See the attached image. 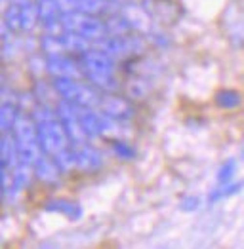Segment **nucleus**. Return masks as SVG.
I'll return each mask as SVG.
<instances>
[{
  "label": "nucleus",
  "mask_w": 244,
  "mask_h": 249,
  "mask_svg": "<svg viewBox=\"0 0 244 249\" xmlns=\"http://www.w3.org/2000/svg\"><path fill=\"white\" fill-rule=\"evenodd\" d=\"M14 139L21 160H25L27 164H37L41 156L39 127H35L29 118H18L14 124Z\"/></svg>",
  "instance_id": "nucleus-1"
},
{
  "label": "nucleus",
  "mask_w": 244,
  "mask_h": 249,
  "mask_svg": "<svg viewBox=\"0 0 244 249\" xmlns=\"http://www.w3.org/2000/svg\"><path fill=\"white\" fill-rule=\"evenodd\" d=\"M39 139L46 154L58 158L63 152H67V143L71 137L61 120L58 122L56 118H46L39 124Z\"/></svg>",
  "instance_id": "nucleus-2"
},
{
  "label": "nucleus",
  "mask_w": 244,
  "mask_h": 249,
  "mask_svg": "<svg viewBox=\"0 0 244 249\" xmlns=\"http://www.w3.org/2000/svg\"><path fill=\"white\" fill-rule=\"evenodd\" d=\"M81 69L94 86H105V84L111 82L113 67H111V61L107 59L105 53H100V52L82 53Z\"/></svg>",
  "instance_id": "nucleus-3"
},
{
  "label": "nucleus",
  "mask_w": 244,
  "mask_h": 249,
  "mask_svg": "<svg viewBox=\"0 0 244 249\" xmlns=\"http://www.w3.org/2000/svg\"><path fill=\"white\" fill-rule=\"evenodd\" d=\"M61 23L71 31L77 33L81 36H86L88 40H98L107 33V27H103L98 19H94L92 16H88L86 12H73V14H65L61 18Z\"/></svg>",
  "instance_id": "nucleus-4"
},
{
  "label": "nucleus",
  "mask_w": 244,
  "mask_h": 249,
  "mask_svg": "<svg viewBox=\"0 0 244 249\" xmlns=\"http://www.w3.org/2000/svg\"><path fill=\"white\" fill-rule=\"evenodd\" d=\"M56 84H58V91L61 93V97L69 103L79 105V107H90L94 101H98V95L90 86L77 84L73 78H58Z\"/></svg>",
  "instance_id": "nucleus-5"
},
{
  "label": "nucleus",
  "mask_w": 244,
  "mask_h": 249,
  "mask_svg": "<svg viewBox=\"0 0 244 249\" xmlns=\"http://www.w3.org/2000/svg\"><path fill=\"white\" fill-rule=\"evenodd\" d=\"M103 112L111 118H130L132 112H134V107L130 101L122 99V97H117V95H111L107 97L105 101H102Z\"/></svg>",
  "instance_id": "nucleus-6"
},
{
  "label": "nucleus",
  "mask_w": 244,
  "mask_h": 249,
  "mask_svg": "<svg viewBox=\"0 0 244 249\" xmlns=\"http://www.w3.org/2000/svg\"><path fill=\"white\" fill-rule=\"evenodd\" d=\"M48 67L54 74H58V78H73L77 65L71 61L67 55H50L48 59Z\"/></svg>",
  "instance_id": "nucleus-7"
},
{
  "label": "nucleus",
  "mask_w": 244,
  "mask_h": 249,
  "mask_svg": "<svg viewBox=\"0 0 244 249\" xmlns=\"http://www.w3.org/2000/svg\"><path fill=\"white\" fill-rule=\"evenodd\" d=\"M216 103L220 107H224V108H235V107L241 105V95L237 91H233V89H224V91H220L216 95Z\"/></svg>",
  "instance_id": "nucleus-8"
}]
</instances>
